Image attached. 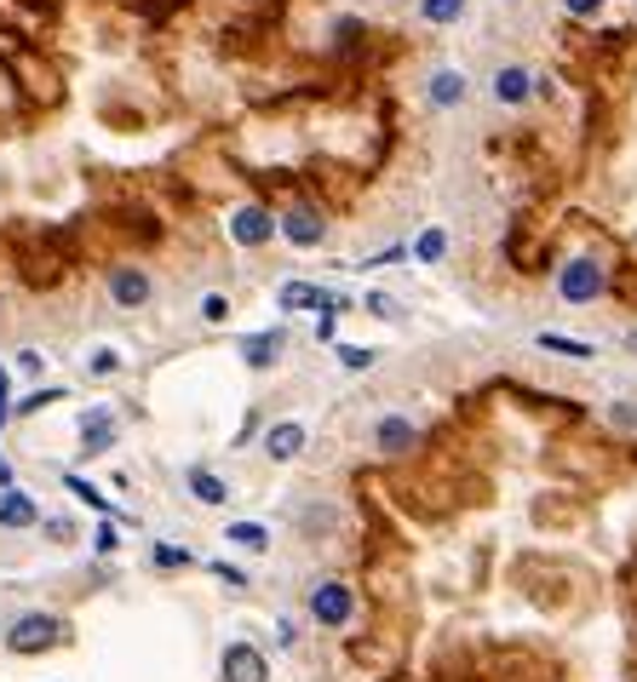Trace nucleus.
<instances>
[{
    "mask_svg": "<svg viewBox=\"0 0 637 682\" xmlns=\"http://www.w3.org/2000/svg\"><path fill=\"white\" fill-rule=\"evenodd\" d=\"M367 311H374L380 322H402V304L391 293H367Z\"/></svg>",
    "mask_w": 637,
    "mask_h": 682,
    "instance_id": "c756f323",
    "label": "nucleus"
},
{
    "mask_svg": "<svg viewBox=\"0 0 637 682\" xmlns=\"http://www.w3.org/2000/svg\"><path fill=\"white\" fill-rule=\"evenodd\" d=\"M276 304H282V311H322V316H345V311H351L345 293H327V287H316V282H282Z\"/></svg>",
    "mask_w": 637,
    "mask_h": 682,
    "instance_id": "423d86ee",
    "label": "nucleus"
},
{
    "mask_svg": "<svg viewBox=\"0 0 637 682\" xmlns=\"http://www.w3.org/2000/svg\"><path fill=\"white\" fill-rule=\"evenodd\" d=\"M201 322H213V327L230 322V298L224 293H208V298H201Z\"/></svg>",
    "mask_w": 637,
    "mask_h": 682,
    "instance_id": "c85d7f7f",
    "label": "nucleus"
},
{
    "mask_svg": "<svg viewBox=\"0 0 637 682\" xmlns=\"http://www.w3.org/2000/svg\"><path fill=\"white\" fill-rule=\"evenodd\" d=\"M534 98V70H523V63H499L494 70V104L499 110H523Z\"/></svg>",
    "mask_w": 637,
    "mask_h": 682,
    "instance_id": "f8f14e48",
    "label": "nucleus"
},
{
    "mask_svg": "<svg viewBox=\"0 0 637 682\" xmlns=\"http://www.w3.org/2000/svg\"><path fill=\"white\" fill-rule=\"evenodd\" d=\"M563 12L586 23V18H597V12H603V0H563Z\"/></svg>",
    "mask_w": 637,
    "mask_h": 682,
    "instance_id": "72a5a7b5",
    "label": "nucleus"
},
{
    "mask_svg": "<svg viewBox=\"0 0 637 682\" xmlns=\"http://www.w3.org/2000/svg\"><path fill=\"white\" fill-rule=\"evenodd\" d=\"M419 18L437 23V29H448V23L465 18V0H419Z\"/></svg>",
    "mask_w": 637,
    "mask_h": 682,
    "instance_id": "5701e85b",
    "label": "nucleus"
},
{
    "mask_svg": "<svg viewBox=\"0 0 637 682\" xmlns=\"http://www.w3.org/2000/svg\"><path fill=\"white\" fill-rule=\"evenodd\" d=\"M603 419H609L615 436H637V401H609V414H603Z\"/></svg>",
    "mask_w": 637,
    "mask_h": 682,
    "instance_id": "a878e982",
    "label": "nucleus"
},
{
    "mask_svg": "<svg viewBox=\"0 0 637 682\" xmlns=\"http://www.w3.org/2000/svg\"><path fill=\"white\" fill-rule=\"evenodd\" d=\"M219 682H271V660H264L253 642H224Z\"/></svg>",
    "mask_w": 637,
    "mask_h": 682,
    "instance_id": "1a4fd4ad",
    "label": "nucleus"
},
{
    "mask_svg": "<svg viewBox=\"0 0 637 682\" xmlns=\"http://www.w3.org/2000/svg\"><path fill=\"white\" fill-rule=\"evenodd\" d=\"M419 441H425V436H419V425H414L408 414H385V419L374 425V448H380L391 465L408 459V454H419Z\"/></svg>",
    "mask_w": 637,
    "mask_h": 682,
    "instance_id": "9d476101",
    "label": "nucleus"
},
{
    "mask_svg": "<svg viewBox=\"0 0 637 682\" xmlns=\"http://www.w3.org/2000/svg\"><path fill=\"white\" fill-rule=\"evenodd\" d=\"M121 441V419L110 407H81V459H104Z\"/></svg>",
    "mask_w": 637,
    "mask_h": 682,
    "instance_id": "6e6552de",
    "label": "nucleus"
},
{
    "mask_svg": "<svg viewBox=\"0 0 637 682\" xmlns=\"http://www.w3.org/2000/svg\"><path fill=\"white\" fill-rule=\"evenodd\" d=\"M41 533L58 539V544H70V539H75V522H70V517H41Z\"/></svg>",
    "mask_w": 637,
    "mask_h": 682,
    "instance_id": "473e14b6",
    "label": "nucleus"
},
{
    "mask_svg": "<svg viewBox=\"0 0 637 682\" xmlns=\"http://www.w3.org/2000/svg\"><path fill=\"white\" fill-rule=\"evenodd\" d=\"M12 425V367L0 362V430Z\"/></svg>",
    "mask_w": 637,
    "mask_h": 682,
    "instance_id": "7c9ffc66",
    "label": "nucleus"
},
{
    "mask_svg": "<svg viewBox=\"0 0 637 682\" xmlns=\"http://www.w3.org/2000/svg\"><path fill=\"white\" fill-rule=\"evenodd\" d=\"M540 350H552V356H575V362H592V345H580V338H563V333H540Z\"/></svg>",
    "mask_w": 637,
    "mask_h": 682,
    "instance_id": "b1692460",
    "label": "nucleus"
},
{
    "mask_svg": "<svg viewBox=\"0 0 637 682\" xmlns=\"http://www.w3.org/2000/svg\"><path fill=\"white\" fill-rule=\"evenodd\" d=\"M414 258H419V264H443V258H448V230L431 224L419 242H414Z\"/></svg>",
    "mask_w": 637,
    "mask_h": 682,
    "instance_id": "4be33fe9",
    "label": "nucleus"
},
{
    "mask_svg": "<svg viewBox=\"0 0 637 682\" xmlns=\"http://www.w3.org/2000/svg\"><path fill=\"white\" fill-rule=\"evenodd\" d=\"M305 608H311V620L322 631H345L356 620V586L351 579H322V586H311Z\"/></svg>",
    "mask_w": 637,
    "mask_h": 682,
    "instance_id": "20e7f679",
    "label": "nucleus"
},
{
    "mask_svg": "<svg viewBox=\"0 0 637 682\" xmlns=\"http://www.w3.org/2000/svg\"><path fill=\"white\" fill-rule=\"evenodd\" d=\"M552 276H557V298H563V304H597V298H609V287H615V269L603 264L597 253L563 258Z\"/></svg>",
    "mask_w": 637,
    "mask_h": 682,
    "instance_id": "f257e3e1",
    "label": "nucleus"
},
{
    "mask_svg": "<svg viewBox=\"0 0 637 682\" xmlns=\"http://www.w3.org/2000/svg\"><path fill=\"white\" fill-rule=\"evenodd\" d=\"M70 642V620H58V613H18L7 620V648L12 654H52V648Z\"/></svg>",
    "mask_w": 637,
    "mask_h": 682,
    "instance_id": "7ed1b4c3",
    "label": "nucleus"
},
{
    "mask_svg": "<svg viewBox=\"0 0 637 682\" xmlns=\"http://www.w3.org/2000/svg\"><path fill=\"white\" fill-rule=\"evenodd\" d=\"M0 528H41V499L36 493H23V488H0Z\"/></svg>",
    "mask_w": 637,
    "mask_h": 682,
    "instance_id": "ddd939ff",
    "label": "nucleus"
},
{
    "mask_svg": "<svg viewBox=\"0 0 637 682\" xmlns=\"http://www.w3.org/2000/svg\"><path fill=\"white\" fill-rule=\"evenodd\" d=\"M477 676L483 682H552V665H546L540 648H528V642H499L483 654Z\"/></svg>",
    "mask_w": 637,
    "mask_h": 682,
    "instance_id": "f03ea898",
    "label": "nucleus"
},
{
    "mask_svg": "<svg viewBox=\"0 0 637 682\" xmlns=\"http://www.w3.org/2000/svg\"><path fill=\"white\" fill-rule=\"evenodd\" d=\"M63 488H70L75 499H87V505H92V510H98V517H104V522H127V510H115V505H110L104 493H98V488L87 482V476H75V470H70V476H63Z\"/></svg>",
    "mask_w": 637,
    "mask_h": 682,
    "instance_id": "a211bd4d",
    "label": "nucleus"
},
{
    "mask_svg": "<svg viewBox=\"0 0 637 682\" xmlns=\"http://www.w3.org/2000/svg\"><path fill=\"white\" fill-rule=\"evenodd\" d=\"M184 488H190L195 505H224V499H230V482H224L219 470H208V465H190V470H184Z\"/></svg>",
    "mask_w": 637,
    "mask_h": 682,
    "instance_id": "dca6fc26",
    "label": "nucleus"
},
{
    "mask_svg": "<svg viewBox=\"0 0 637 682\" xmlns=\"http://www.w3.org/2000/svg\"><path fill=\"white\" fill-rule=\"evenodd\" d=\"M12 367L23 373V379H41V373H47V350H18Z\"/></svg>",
    "mask_w": 637,
    "mask_h": 682,
    "instance_id": "bb28decb",
    "label": "nucleus"
},
{
    "mask_svg": "<svg viewBox=\"0 0 637 682\" xmlns=\"http://www.w3.org/2000/svg\"><path fill=\"white\" fill-rule=\"evenodd\" d=\"M465 98H472V81H465L459 70H437V75H431V104H437V110H459Z\"/></svg>",
    "mask_w": 637,
    "mask_h": 682,
    "instance_id": "f3484780",
    "label": "nucleus"
},
{
    "mask_svg": "<svg viewBox=\"0 0 637 682\" xmlns=\"http://www.w3.org/2000/svg\"><path fill=\"white\" fill-rule=\"evenodd\" d=\"M115 544H121L115 522H98V533H92V551H98V557H115Z\"/></svg>",
    "mask_w": 637,
    "mask_h": 682,
    "instance_id": "2f4dec72",
    "label": "nucleus"
},
{
    "mask_svg": "<svg viewBox=\"0 0 637 682\" xmlns=\"http://www.w3.org/2000/svg\"><path fill=\"white\" fill-rule=\"evenodd\" d=\"M282 350H287V333H282V327H271V333H247V338H242V362H247L253 373H271V367L282 362Z\"/></svg>",
    "mask_w": 637,
    "mask_h": 682,
    "instance_id": "4468645a",
    "label": "nucleus"
},
{
    "mask_svg": "<svg viewBox=\"0 0 637 682\" xmlns=\"http://www.w3.org/2000/svg\"><path fill=\"white\" fill-rule=\"evenodd\" d=\"M224 539H230V544H242V551H253V557H259V551H271V528H264V522H230V528H224Z\"/></svg>",
    "mask_w": 637,
    "mask_h": 682,
    "instance_id": "aec40b11",
    "label": "nucleus"
},
{
    "mask_svg": "<svg viewBox=\"0 0 637 682\" xmlns=\"http://www.w3.org/2000/svg\"><path fill=\"white\" fill-rule=\"evenodd\" d=\"M340 367H345V373H367V367H374V350H362V345H340Z\"/></svg>",
    "mask_w": 637,
    "mask_h": 682,
    "instance_id": "cd10ccee",
    "label": "nucleus"
},
{
    "mask_svg": "<svg viewBox=\"0 0 637 682\" xmlns=\"http://www.w3.org/2000/svg\"><path fill=\"white\" fill-rule=\"evenodd\" d=\"M63 396H70L63 385H41V390H29L23 401H12V419H36V414H47V407H58Z\"/></svg>",
    "mask_w": 637,
    "mask_h": 682,
    "instance_id": "6ab92c4d",
    "label": "nucleus"
},
{
    "mask_svg": "<svg viewBox=\"0 0 637 682\" xmlns=\"http://www.w3.org/2000/svg\"><path fill=\"white\" fill-rule=\"evenodd\" d=\"M264 454H271L276 465L299 459V454H305V425H299V419H282V425H271V430H264Z\"/></svg>",
    "mask_w": 637,
    "mask_h": 682,
    "instance_id": "2eb2a0df",
    "label": "nucleus"
},
{
    "mask_svg": "<svg viewBox=\"0 0 637 682\" xmlns=\"http://www.w3.org/2000/svg\"><path fill=\"white\" fill-rule=\"evenodd\" d=\"M276 235H282V224H276V213L264 207V201H247V207H236V213H230V242H236V247H247V253L271 247Z\"/></svg>",
    "mask_w": 637,
    "mask_h": 682,
    "instance_id": "39448f33",
    "label": "nucleus"
},
{
    "mask_svg": "<svg viewBox=\"0 0 637 682\" xmlns=\"http://www.w3.org/2000/svg\"><path fill=\"white\" fill-rule=\"evenodd\" d=\"M87 373H92V379H115V373H121V350L115 345H98L87 356Z\"/></svg>",
    "mask_w": 637,
    "mask_h": 682,
    "instance_id": "393cba45",
    "label": "nucleus"
},
{
    "mask_svg": "<svg viewBox=\"0 0 637 682\" xmlns=\"http://www.w3.org/2000/svg\"><path fill=\"white\" fill-rule=\"evenodd\" d=\"M276 224H282V242H293L299 253H311V247L327 242V218L311 207V201H293V207H287Z\"/></svg>",
    "mask_w": 637,
    "mask_h": 682,
    "instance_id": "0eeeda50",
    "label": "nucleus"
},
{
    "mask_svg": "<svg viewBox=\"0 0 637 682\" xmlns=\"http://www.w3.org/2000/svg\"><path fill=\"white\" fill-rule=\"evenodd\" d=\"M0 488H18V482H12V465H7V459H0Z\"/></svg>",
    "mask_w": 637,
    "mask_h": 682,
    "instance_id": "c9c22d12",
    "label": "nucleus"
},
{
    "mask_svg": "<svg viewBox=\"0 0 637 682\" xmlns=\"http://www.w3.org/2000/svg\"><path fill=\"white\" fill-rule=\"evenodd\" d=\"M213 573L224 579V586H236V591L247 586V573H242V568H230V562H213Z\"/></svg>",
    "mask_w": 637,
    "mask_h": 682,
    "instance_id": "f704fd0d",
    "label": "nucleus"
},
{
    "mask_svg": "<svg viewBox=\"0 0 637 682\" xmlns=\"http://www.w3.org/2000/svg\"><path fill=\"white\" fill-rule=\"evenodd\" d=\"M110 298L121 304V311H144V304L155 298L150 269H139V264H115V269H110Z\"/></svg>",
    "mask_w": 637,
    "mask_h": 682,
    "instance_id": "9b49d317",
    "label": "nucleus"
},
{
    "mask_svg": "<svg viewBox=\"0 0 637 682\" xmlns=\"http://www.w3.org/2000/svg\"><path fill=\"white\" fill-rule=\"evenodd\" d=\"M150 568H161V573H179V568H195V557L184 551V544H150Z\"/></svg>",
    "mask_w": 637,
    "mask_h": 682,
    "instance_id": "412c9836",
    "label": "nucleus"
}]
</instances>
